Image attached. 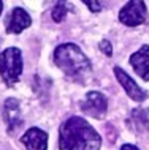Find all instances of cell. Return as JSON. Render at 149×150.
Listing matches in <instances>:
<instances>
[{
    "mask_svg": "<svg viewBox=\"0 0 149 150\" xmlns=\"http://www.w3.org/2000/svg\"><path fill=\"white\" fill-rule=\"evenodd\" d=\"M102 139L87 120L83 117H70L59 129L60 150H100Z\"/></svg>",
    "mask_w": 149,
    "mask_h": 150,
    "instance_id": "obj_1",
    "label": "cell"
},
{
    "mask_svg": "<svg viewBox=\"0 0 149 150\" xmlns=\"http://www.w3.org/2000/svg\"><path fill=\"white\" fill-rule=\"evenodd\" d=\"M56 65L65 73V76L76 82H84L89 79L92 67L91 60L81 51V47L73 43H65L56 47L54 51Z\"/></svg>",
    "mask_w": 149,
    "mask_h": 150,
    "instance_id": "obj_2",
    "label": "cell"
},
{
    "mask_svg": "<svg viewBox=\"0 0 149 150\" xmlns=\"http://www.w3.org/2000/svg\"><path fill=\"white\" fill-rule=\"evenodd\" d=\"M22 74V54L18 47L0 52V76L6 86H14Z\"/></svg>",
    "mask_w": 149,
    "mask_h": 150,
    "instance_id": "obj_3",
    "label": "cell"
},
{
    "mask_svg": "<svg viewBox=\"0 0 149 150\" xmlns=\"http://www.w3.org/2000/svg\"><path fill=\"white\" fill-rule=\"evenodd\" d=\"M146 3L143 0H130L119 11V21L127 27H136L146 21Z\"/></svg>",
    "mask_w": 149,
    "mask_h": 150,
    "instance_id": "obj_4",
    "label": "cell"
},
{
    "mask_svg": "<svg viewBox=\"0 0 149 150\" xmlns=\"http://www.w3.org/2000/svg\"><path fill=\"white\" fill-rule=\"evenodd\" d=\"M81 111L84 114L95 117V119H100L106 114L108 111V100L103 93L92 90L86 95V98L81 103Z\"/></svg>",
    "mask_w": 149,
    "mask_h": 150,
    "instance_id": "obj_5",
    "label": "cell"
},
{
    "mask_svg": "<svg viewBox=\"0 0 149 150\" xmlns=\"http://www.w3.org/2000/svg\"><path fill=\"white\" fill-rule=\"evenodd\" d=\"M114 74H116V78H118L119 84L122 86V88L125 90V93L133 101H136V103H141V101H144V100L148 98V92L144 90V88L140 87L138 84L132 79V76H128L127 73L122 70V68L116 67L114 68Z\"/></svg>",
    "mask_w": 149,
    "mask_h": 150,
    "instance_id": "obj_6",
    "label": "cell"
},
{
    "mask_svg": "<svg viewBox=\"0 0 149 150\" xmlns=\"http://www.w3.org/2000/svg\"><path fill=\"white\" fill-rule=\"evenodd\" d=\"M3 117L8 125V133H14L22 127V112L21 104L16 98H8L3 106Z\"/></svg>",
    "mask_w": 149,
    "mask_h": 150,
    "instance_id": "obj_7",
    "label": "cell"
},
{
    "mask_svg": "<svg viewBox=\"0 0 149 150\" xmlns=\"http://www.w3.org/2000/svg\"><path fill=\"white\" fill-rule=\"evenodd\" d=\"M32 24L29 13L24 8H14L6 19V33H21Z\"/></svg>",
    "mask_w": 149,
    "mask_h": 150,
    "instance_id": "obj_8",
    "label": "cell"
},
{
    "mask_svg": "<svg viewBox=\"0 0 149 150\" xmlns=\"http://www.w3.org/2000/svg\"><path fill=\"white\" fill-rule=\"evenodd\" d=\"M130 65L135 73L144 81H149V46L143 44L136 52L130 55Z\"/></svg>",
    "mask_w": 149,
    "mask_h": 150,
    "instance_id": "obj_9",
    "label": "cell"
},
{
    "mask_svg": "<svg viewBox=\"0 0 149 150\" xmlns=\"http://www.w3.org/2000/svg\"><path fill=\"white\" fill-rule=\"evenodd\" d=\"M21 141L27 150H48V134L37 127L27 129Z\"/></svg>",
    "mask_w": 149,
    "mask_h": 150,
    "instance_id": "obj_10",
    "label": "cell"
},
{
    "mask_svg": "<svg viewBox=\"0 0 149 150\" xmlns=\"http://www.w3.org/2000/svg\"><path fill=\"white\" fill-rule=\"evenodd\" d=\"M70 10H73V6H71L67 0H59V2L56 3V6L52 8L51 16H52V19H54L56 22H62Z\"/></svg>",
    "mask_w": 149,
    "mask_h": 150,
    "instance_id": "obj_11",
    "label": "cell"
},
{
    "mask_svg": "<svg viewBox=\"0 0 149 150\" xmlns=\"http://www.w3.org/2000/svg\"><path fill=\"white\" fill-rule=\"evenodd\" d=\"M133 117L141 127L149 129V109H138V111H133Z\"/></svg>",
    "mask_w": 149,
    "mask_h": 150,
    "instance_id": "obj_12",
    "label": "cell"
},
{
    "mask_svg": "<svg viewBox=\"0 0 149 150\" xmlns=\"http://www.w3.org/2000/svg\"><path fill=\"white\" fill-rule=\"evenodd\" d=\"M81 2L87 5L92 13H100L103 10V0H81Z\"/></svg>",
    "mask_w": 149,
    "mask_h": 150,
    "instance_id": "obj_13",
    "label": "cell"
},
{
    "mask_svg": "<svg viewBox=\"0 0 149 150\" xmlns=\"http://www.w3.org/2000/svg\"><path fill=\"white\" fill-rule=\"evenodd\" d=\"M100 51H103L105 55H113V46L108 40H102L100 41Z\"/></svg>",
    "mask_w": 149,
    "mask_h": 150,
    "instance_id": "obj_14",
    "label": "cell"
},
{
    "mask_svg": "<svg viewBox=\"0 0 149 150\" xmlns=\"http://www.w3.org/2000/svg\"><path fill=\"white\" fill-rule=\"evenodd\" d=\"M120 150H140V149L135 147V145H132V144H125V145H122V147H120Z\"/></svg>",
    "mask_w": 149,
    "mask_h": 150,
    "instance_id": "obj_15",
    "label": "cell"
},
{
    "mask_svg": "<svg viewBox=\"0 0 149 150\" xmlns=\"http://www.w3.org/2000/svg\"><path fill=\"white\" fill-rule=\"evenodd\" d=\"M2 10H3V2L0 0V14H2Z\"/></svg>",
    "mask_w": 149,
    "mask_h": 150,
    "instance_id": "obj_16",
    "label": "cell"
}]
</instances>
